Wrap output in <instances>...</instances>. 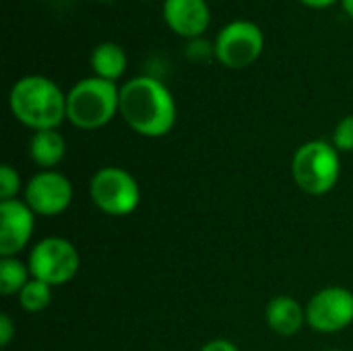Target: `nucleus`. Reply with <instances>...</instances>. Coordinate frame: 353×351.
<instances>
[{
  "label": "nucleus",
  "instance_id": "7ed1b4c3",
  "mask_svg": "<svg viewBox=\"0 0 353 351\" xmlns=\"http://www.w3.org/2000/svg\"><path fill=\"white\" fill-rule=\"evenodd\" d=\"M120 112V89L116 83L87 77L66 93V118L83 130L105 126Z\"/></svg>",
  "mask_w": 353,
  "mask_h": 351
},
{
  "label": "nucleus",
  "instance_id": "a211bd4d",
  "mask_svg": "<svg viewBox=\"0 0 353 351\" xmlns=\"http://www.w3.org/2000/svg\"><path fill=\"white\" fill-rule=\"evenodd\" d=\"M333 145L337 151H353V116H345L337 122L335 132H333Z\"/></svg>",
  "mask_w": 353,
  "mask_h": 351
},
{
  "label": "nucleus",
  "instance_id": "4468645a",
  "mask_svg": "<svg viewBox=\"0 0 353 351\" xmlns=\"http://www.w3.org/2000/svg\"><path fill=\"white\" fill-rule=\"evenodd\" d=\"M91 68L95 77L116 83L126 70V52L114 41H103L91 52Z\"/></svg>",
  "mask_w": 353,
  "mask_h": 351
},
{
  "label": "nucleus",
  "instance_id": "b1692460",
  "mask_svg": "<svg viewBox=\"0 0 353 351\" xmlns=\"http://www.w3.org/2000/svg\"><path fill=\"white\" fill-rule=\"evenodd\" d=\"M327 351H341V350H327Z\"/></svg>",
  "mask_w": 353,
  "mask_h": 351
},
{
  "label": "nucleus",
  "instance_id": "5701e85b",
  "mask_svg": "<svg viewBox=\"0 0 353 351\" xmlns=\"http://www.w3.org/2000/svg\"><path fill=\"white\" fill-rule=\"evenodd\" d=\"M341 2H343V10L353 19V0H341Z\"/></svg>",
  "mask_w": 353,
  "mask_h": 351
},
{
  "label": "nucleus",
  "instance_id": "423d86ee",
  "mask_svg": "<svg viewBox=\"0 0 353 351\" xmlns=\"http://www.w3.org/2000/svg\"><path fill=\"white\" fill-rule=\"evenodd\" d=\"M89 194L97 209L108 215L122 217L137 211L141 203V188L134 176L122 168H101L89 182Z\"/></svg>",
  "mask_w": 353,
  "mask_h": 351
},
{
  "label": "nucleus",
  "instance_id": "f257e3e1",
  "mask_svg": "<svg viewBox=\"0 0 353 351\" xmlns=\"http://www.w3.org/2000/svg\"><path fill=\"white\" fill-rule=\"evenodd\" d=\"M176 101L170 89L153 77H134L120 87V116L143 137H163L176 124Z\"/></svg>",
  "mask_w": 353,
  "mask_h": 351
},
{
  "label": "nucleus",
  "instance_id": "ddd939ff",
  "mask_svg": "<svg viewBox=\"0 0 353 351\" xmlns=\"http://www.w3.org/2000/svg\"><path fill=\"white\" fill-rule=\"evenodd\" d=\"M66 155V141L64 137L52 128V130H37L29 139V157L46 170L56 168Z\"/></svg>",
  "mask_w": 353,
  "mask_h": 351
},
{
  "label": "nucleus",
  "instance_id": "6e6552de",
  "mask_svg": "<svg viewBox=\"0 0 353 351\" xmlns=\"http://www.w3.org/2000/svg\"><path fill=\"white\" fill-rule=\"evenodd\" d=\"M306 323L319 333H337L353 323V294L333 285L314 294L306 306Z\"/></svg>",
  "mask_w": 353,
  "mask_h": 351
},
{
  "label": "nucleus",
  "instance_id": "dca6fc26",
  "mask_svg": "<svg viewBox=\"0 0 353 351\" xmlns=\"http://www.w3.org/2000/svg\"><path fill=\"white\" fill-rule=\"evenodd\" d=\"M52 302V288L39 279H29L27 285L19 292V304L27 312H41Z\"/></svg>",
  "mask_w": 353,
  "mask_h": 351
},
{
  "label": "nucleus",
  "instance_id": "9d476101",
  "mask_svg": "<svg viewBox=\"0 0 353 351\" xmlns=\"http://www.w3.org/2000/svg\"><path fill=\"white\" fill-rule=\"evenodd\" d=\"M35 213L25 201L0 203V254L17 257L31 240L35 228Z\"/></svg>",
  "mask_w": 353,
  "mask_h": 351
},
{
  "label": "nucleus",
  "instance_id": "9b49d317",
  "mask_svg": "<svg viewBox=\"0 0 353 351\" xmlns=\"http://www.w3.org/2000/svg\"><path fill=\"white\" fill-rule=\"evenodd\" d=\"M163 21L176 35L196 39L207 31L211 10L207 0H163Z\"/></svg>",
  "mask_w": 353,
  "mask_h": 351
},
{
  "label": "nucleus",
  "instance_id": "0eeeda50",
  "mask_svg": "<svg viewBox=\"0 0 353 351\" xmlns=\"http://www.w3.org/2000/svg\"><path fill=\"white\" fill-rule=\"evenodd\" d=\"M265 48V33L252 21L228 23L215 39V56L228 68H246L259 60Z\"/></svg>",
  "mask_w": 353,
  "mask_h": 351
},
{
  "label": "nucleus",
  "instance_id": "6ab92c4d",
  "mask_svg": "<svg viewBox=\"0 0 353 351\" xmlns=\"http://www.w3.org/2000/svg\"><path fill=\"white\" fill-rule=\"evenodd\" d=\"M186 54L190 60L199 62V60H209L213 54H215V46H211L207 39L203 37H196V39H190L188 48H186Z\"/></svg>",
  "mask_w": 353,
  "mask_h": 351
},
{
  "label": "nucleus",
  "instance_id": "412c9836",
  "mask_svg": "<svg viewBox=\"0 0 353 351\" xmlns=\"http://www.w3.org/2000/svg\"><path fill=\"white\" fill-rule=\"evenodd\" d=\"M201 351H240L232 341H225V339H215V341H209L207 345H203Z\"/></svg>",
  "mask_w": 353,
  "mask_h": 351
},
{
  "label": "nucleus",
  "instance_id": "f03ea898",
  "mask_svg": "<svg viewBox=\"0 0 353 351\" xmlns=\"http://www.w3.org/2000/svg\"><path fill=\"white\" fill-rule=\"evenodd\" d=\"M8 106L12 116L35 132L58 128L66 118V95L43 74L19 79L8 93Z\"/></svg>",
  "mask_w": 353,
  "mask_h": 351
},
{
  "label": "nucleus",
  "instance_id": "4be33fe9",
  "mask_svg": "<svg viewBox=\"0 0 353 351\" xmlns=\"http://www.w3.org/2000/svg\"><path fill=\"white\" fill-rule=\"evenodd\" d=\"M300 2L306 4V6H312V8H325V6H331L337 0H300Z\"/></svg>",
  "mask_w": 353,
  "mask_h": 351
},
{
  "label": "nucleus",
  "instance_id": "aec40b11",
  "mask_svg": "<svg viewBox=\"0 0 353 351\" xmlns=\"http://www.w3.org/2000/svg\"><path fill=\"white\" fill-rule=\"evenodd\" d=\"M14 337V325L8 314H0V345L8 348V343Z\"/></svg>",
  "mask_w": 353,
  "mask_h": 351
},
{
  "label": "nucleus",
  "instance_id": "39448f33",
  "mask_svg": "<svg viewBox=\"0 0 353 351\" xmlns=\"http://www.w3.org/2000/svg\"><path fill=\"white\" fill-rule=\"evenodd\" d=\"M29 271L33 279L48 283L50 288L68 283L81 267L79 250L66 238L50 236L39 240L29 252Z\"/></svg>",
  "mask_w": 353,
  "mask_h": 351
},
{
  "label": "nucleus",
  "instance_id": "393cba45",
  "mask_svg": "<svg viewBox=\"0 0 353 351\" xmlns=\"http://www.w3.org/2000/svg\"><path fill=\"white\" fill-rule=\"evenodd\" d=\"M145 2H149V0H145Z\"/></svg>",
  "mask_w": 353,
  "mask_h": 351
},
{
  "label": "nucleus",
  "instance_id": "2eb2a0df",
  "mask_svg": "<svg viewBox=\"0 0 353 351\" xmlns=\"http://www.w3.org/2000/svg\"><path fill=\"white\" fill-rule=\"evenodd\" d=\"M29 265L21 263L17 257H2L0 259V294L12 296L19 294L29 281Z\"/></svg>",
  "mask_w": 353,
  "mask_h": 351
},
{
  "label": "nucleus",
  "instance_id": "20e7f679",
  "mask_svg": "<svg viewBox=\"0 0 353 351\" xmlns=\"http://www.w3.org/2000/svg\"><path fill=\"white\" fill-rule=\"evenodd\" d=\"M341 176L339 151L327 141H308L292 157V178L306 194L331 192Z\"/></svg>",
  "mask_w": 353,
  "mask_h": 351
},
{
  "label": "nucleus",
  "instance_id": "f8f14e48",
  "mask_svg": "<svg viewBox=\"0 0 353 351\" xmlns=\"http://www.w3.org/2000/svg\"><path fill=\"white\" fill-rule=\"evenodd\" d=\"M265 319L273 333L281 337H292L306 323V308H302L292 296H277L267 304Z\"/></svg>",
  "mask_w": 353,
  "mask_h": 351
},
{
  "label": "nucleus",
  "instance_id": "1a4fd4ad",
  "mask_svg": "<svg viewBox=\"0 0 353 351\" xmlns=\"http://www.w3.org/2000/svg\"><path fill=\"white\" fill-rule=\"evenodd\" d=\"M25 203L35 215H60L72 203V184L64 174L43 170L27 182Z\"/></svg>",
  "mask_w": 353,
  "mask_h": 351
},
{
  "label": "nucleus",
  "instance_id": "f3484780",
  "mask_svg": "<svg viewBox=\"0 0 353 351\" xmlns=\"http://www.w3.org/2000/svg\"><path fill=\"white\" fill-rule=\"evenodd\" d=\"M21 190V178L17 170L8 163L0 168V199L2 201H12L17 192Z\"/></svg>",
  "mask_w": 353,
  "mask_h": 351
}]
</instances>
